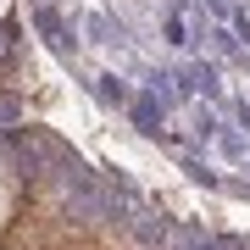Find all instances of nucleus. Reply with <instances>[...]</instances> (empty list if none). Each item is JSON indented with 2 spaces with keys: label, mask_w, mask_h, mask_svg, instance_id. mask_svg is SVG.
Here are the masks:
<instances>
[{
  "label": "nucleus",
  "mask_w": 250,
  "mask_h": 250,
  "mask_svg": "<svg viewBox=\"0 0 250 250\" xmlns=\"http://www.w3.org/2000/svg\"><path fill=\"white\" fill-rule=\"evenodd\" d=\"M206 6H211V11H223V0H206Z\"/></svg>",
  "instance_id": "4"
},
{
  "label": "nucleus",
  "mask_w": 250,
  "mask_h": 250,
  "mask_svg": "<svg viewBox=\"0 0 250 250\" xmlns=\"http://www.w3.org/2000/svg\"><path fill=\"white\" fill-rule=\"evenodd\" d=\"M156 117H161V100H156V95H145L139 106H134V123L145 128V134H156Z\"/></svg>",
  "instance_id": "1"
},
{
  "label": "nucleus",
  "mask_w": 250,
  "mask_h": 250,
  "mask_svg": "<svg viewBox=\"0 0 250 250\" xmlns=\"http://www.w3.org/2000/svg\"><path fill=\"white\" fill-rule=\"evenodd\" d=\"M11 34H17V28H11V22H0V56L11 50Z\"/></svg>",
  "instance_id": "3"
},
{
  "label": "nucleus",
  "mask_w": 250,
  "mask_h": 250,
  "mask_svg": "<svg viewBox=\"0 0 250 250\" xmlns=\"http://www.w3.org/2000/svg\"><path fill=\"white\" fill-rule=\"evenodd\" d=\"M100 100H111V106H128V89H123V78H100Z\"/></svg>",
  "instance_id": "2"
}]
</instances>
